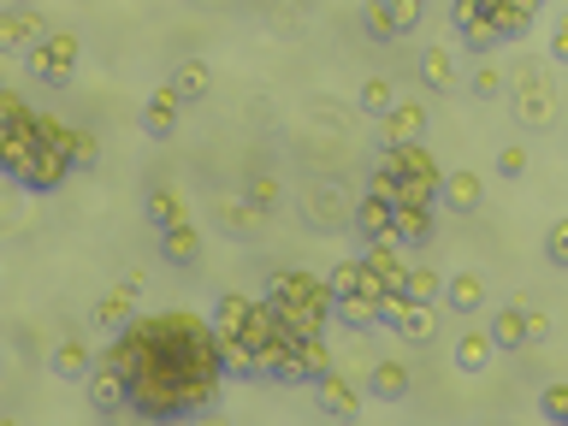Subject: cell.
Masks as SVG:
<instances>
[{
    "label": "cell",
    "instance_id": "obj_16",
    "mask_svg": "<svg viewBox=\"0 0 568 426\" xmlns=\"http://www.w3.org/2000/svg\"><path fill=\"white\" fill-rule=\"evenodd\" d=\"M160 255H166L172 267H196V261H201V231L189 226V219L166 226V231H160Z\"/></svg>",
    "mask_w": 568,
    "mask_h": 426
},
{
    "label": "cell",
    "instance_id": "obj_35",
    "mask_svg": "<svg viewBox=\"0 0 568 426\" xmlns=\"http://www.w3.org/2000/svg\"><path fill=\"white\" fill-rule=\"evenodd\" d=\"M385 12H391V24H397V36H409L420 24V12H427V0H385Z\"/></svg>",
    "mask_w": 568,
    "mask_h": 426
},
{
    "label": "cell",
    "instance_id": "obj_29",
    "mask_svg": "<svg viewBox=\"0 0 568 426\" xmlns=\"http://www.w3.org/2000/svg\"><path fill=\"white\" fill-rule=\"evenodd\" d=\"M491 349H498V344H491V332H479V326H474V332L456 344V367H462V373H479V367L491 361Z\"/></svg>",
    "mask_w": 568,
    "mask_h": 426
},
{
    "label": "cell",
    "instance_id": "obj_11",
    "mask_svg": "<svg viewBox=\"0 0 568 426\" xmlns=\"http://www.w3.org/2000/svg\"><path fill=\"white\" fill-rule=\"evenodd\" d=\"M36 149H42V137H36V113H31V119H19L7 137H0V172H7V179H24V166H31Z\"/></svg>",
    "mask_w": 568,
    "mask_h": 426
},
{
    "label": "cell",
    "instance_id": "obj_8",
    "mask_svg": "<svg viewBox=\"0 0 568 426\" xmlns=\"http://www.w3.org/2000/svg\"><path fill=\"white\" fill-rule=\"evenodd\" d=\"M538 7H545V0H486V24H491V36H498V42H521V36L533 31Z\"/></svg>",
    "mask_w": 568,
    "mask_h": 426
},
{
    "label": "cell",
    "instance_id": "obj_27",
    "mask_svg": "<svg viewBox=\"0 0 568 426\" xmlns=\"http://www.w3.org/2000/svg\"><path fill=\"white\" fill-rule=\"evenodd\" d=\"M130 314H137V285H119V290H107V297L95 302V320H101V326H125Z\"/></svg>",
    "mask_w": 568,
    "mask_h": 426
},
{
    "label": "cell",
    "instance_id": "obj_19",
    "mask_svg": "<svg viewBox=\"0 0 568 426\" xmlns=\"http://www.w3.org/2000/svg\"><path fill=\"white\" fill-rule=\"evenodd\" d=\"M439 202H444L450 214H474L479 202H486V184H479L474 172H450V179H444V196H439Z\"/></svg>",
    "mask_w": 568,
    "mask_h": 426
},
{
    "label": "cell",
    "instance_id": "obj_42",
    "mask_svg": "<svg viewBox=\"0 0 568 426\" xmlns=\"http://www.w3.org/2000/svg\"><path fill=\"white\" fill-rule=\"evenodd\" d=\"M521 320H528V344H545V337H550V314H538V308H521Z\"/></svg>",
    "mask_w": 568,
    "mask_h": 426
},
{
    "label": "cell",
    "instance_id": "obj_4",
    "mask_svg": "<svg viewBox=\"0 0 568 426\" xmlns=\"http://www.w3.org/2000/svg\"><path fill=\"white\" fill-rule=\"evenodd\" d=\"M78 54H83V48H78V36H71V31H48V36L31 48V78L48 83V90H66L71 71H78Z\"/></svg>",
    "mask_w": 568,
    "mask_h": 426
},
{
    "label": "cell",
    "instance_id": "obj_5",
    "mask_svg": "<svg viewBox=\"0 0 568 426\" xmlns=\"http://www.w3.org/2000/svg\"><path fill=\"white\" fill-rule=\"evenodd\" d=\"M515 119L528 130H545L550 119H557V90H550L545 66H521V78H515Z\"/></svg>",
    "mask_w": 568,
    "mask_h": 426
},
{
    "label": "cell",
    "instance_id": "obj_41",
    "mask_svg": "<svg viewBox=\"0 0 568 426\" xmlns=\"http://www.w3.org/2000/svg\"><path fill=\"white\" fill-rule=\"evenodd\" d=\"M250 202L260 214H273V208H279V184H273V179H250Z\"/></svg>",
    "mask_w": 568,
    "mask_h": 426
},
{
    "label": "cell",
    "instance_id": "obj_36",
    "mask_svg": "<svg viewBox=\"0 0 568 426\" xmlns=\"http://www.w3.org/2000/svg\"><path fill=\"white\" fill-rule=\"evenodd\" d=\"M538 415H545L550 426H568V385H550L545 396H538Z\"/></svg>",
    "mask_w": 568,
    "mask_h": 426
},
{
    "label": "cell",
    "instance_id": "obj_3",
    "mask_svg": "<svg viewBox=\"0 0 568 426\" xmlns=\"http://www.w3.org/2000/svg\"><path fill=\"white\" fill-rule=\"evenodd\" d=\"M36 137H42V130H36ZM71 172H78V166H71V125H66L60 137H42V149L31 154V166H24L19 184L31 189V196H54Z\"/></svg>",
    "mask_w": 568,
    "mask_h": 426
},
{
    "label": "cell",
    "instance_id": "obj_7",
    "mask_svg": "<svg viewBox=\"0 0 568 426\" xmlns=\"http://www.w3.org/2000/svg\"><path fill=\"white\" fill-rule=\"evenodd\" d=\"M42 36H48V19H42L31 0H12V7H0V54H31Z\"/></svg>",
    "mask_w": 568,
    "mask_h": 426
},
{
    "label": "cell",
    "instance_id": "obj_20",
    "mask_svg": "<svg viewBox=\"0 0 568 426\" xmlns=\"http://www.w3.org/2000/svg\"><path fill=\"white\" fill-rule=\"evenodd\" d=\"M349 226H356L361 243H385V238H391V202L368 196V202L356 208V219H349Z\"/></svg>",
    "mask_w": 568,
    "mask_h": 426
},
{
    "label": "cell",
    "instance_id": "obj_15",
    "mask_svg": "<svg viewBox=\"0 0 568 426\" xmlns=\"http://www.w3.org/2000/svg\"><path fill=\"white\" fill-rule=\"evenodd\" d=\"M391 243L409 255V249L432 243V208H391Z\"/></svg>",
    "mask_w": 568,
    "mask_h": 426
},
{
    "label": "cell",
    "instance_id": "obj_43",
    "mask_svg": "<svg viewBox=\"0 0 568 426\" xmlns=\"http://www.w3.org/2000/svg\"><path fill=\"white\" fill-rule=\"evenodd\" d=\"M498 172H503V179H521V172H528V149H503L498 154Z\"/></svg>",
    "mask_w": 568,
    "mask_h": 426
},
{
    "label": "cell",
    "instance_id": "obj_1",
    "mask_svg": "<svg viewBox=\"0 0 568 426\" xmlns=\"http://www.w3.org/2000/svg\"><path fill=\"white\" fill-rule=\"evenodd\" d=\"M101 361L130 379V415L142 421H189L225 391L220 337H213V320L196 308L130 314L119 337L101 349Z\"/></svg>",
    "mask_w": 568,
    "mask_h": 426
},
{
    "label": "cell",
    "instance_id": "obj_40",
    "mask_svg": "<svg viewBox=\"0 0 568 426\" xmlns=\"http://www.w3.org/2000/svg\"><path fill=\"white\" fill-rule=\"evenodd\" d=\"M474 95H479V101H498V95H503V71L479 66V71H474Z\"/></svg>",
    "mask_w": 568,
    "mask_h": 426
},
{
    "label": "cell",
    "instance_id": "obj_32",
    "mask_svg": "<svg viewBox=\"0 0 568 426\" xmlns=\"http://www.w3.org/2000/svg\"><path fill=\"white\" fill-rule=\"evenodd\" d=\"M491 344H498V349L528 344V320H521V302H515V308H503V314L491 320Z\"/></svg>",
    "mask_w": 568,
    "mask_h": 426
},
{
    "label": "cell",
    "instance_id": "obj_39",
    "mask_svg": "<svg viewBox=\"0 0 568 426\" xmlns=\"http://www.w3.org/2000/svg\"><path fill=\"white\" fill-rule=\"evenodd\" d=\"M71 166H78V172L95 166V137H90V130H71Z\"/></svg>",
    "mask_w": 568,
    "mask_h": 426
},
{
    "label": "cell",
    "instance_id": "obj_33",
    "mask_svg": "<svg viewBox=\"0 0 568 426\" xmlns=\"http://www.w3.org/2000/svg\"><path fill=\"white\" fill-rule=\"evenodd\" d=\"M391 101H397V90H391V78H385V71L361 83V113H368V119H379V113H385Z\"/></svg>",
    "mask_w": 568,
    "mask_h": 426
},
{
    "label": "cell",
    "instance_id": "obj_23",
    "mask_svg": "<svg viewBox=\"0 0 568 426\" xmlns=\"http://www.w3.org/2000/svg\"><path fill=\"white\" fill-rule=\"evenodd\" d=\"M172 90H178L184 107H196V101H208V90H213V71L201 60H184L178 71H172Z\"/></svg>",
    "mask_w": 568,
    "mask_h": 426
},
{
    "label": "cell",
    "instance_id": "obj_21",
    "mask_svg": "<svg viewBox=\"0 0 568 426\" xmlns=\"http://www.w3.org/2000/svg\"><path fill=\"white\" fill-rule=\"evenodd\" d=\"M368 391L379 396V403H397V396H409V367H403V361H373Z\"/></svg>",
    "mask_w": 568,
    "mask_h": 426
},
{
    "label": "cell",
    "instance_id": "obj_45",
    "mask_svg": "<svg viewBox=\"0 0 568 426\" xmlns=\"http://www.w3.org/2000/svg\"><path fill=\"white\" fill-rule=\"evenodd\" d=\"M0 90H7V71H0Z\"/></svg>",
    "mask_w": 568,
    "mask_h": 426
},
{
    "label": "cell",
    "instance_id": "obj_10",
    "mask_svg": "<svg viewBox=\"0 0 568 426\" xmlns=\"http://www.w3.org/2000/svg\"><path fill=\"white\" fill-rule=\"evenodd\" d=\"M83 385H90V408H95V415H119V408H130V379L119 373V367L95 361V373L83 379Z\"/></svg>",
    "mask_w": 568,
    "mask_h": 426
},
{
    "label": "cell",
    "instance_id": "obj_25",
    "mask_svg": "<svg viewBox=\"0 0 568 426\" xmlns=\"http://www.w3.org/2000/svg\"><path fill=\"white\" fill-rule=\"evenodd\" d=\"M54 373H60V379H90L95 373L90 344H83V337H66V344L54 349Z\"/></svg>",
    "mask_w": 568,
    "mask_h": 426
},
{
    "label": "cell",
    "instance_id": "obj_31",
    "mask_svg": "<svg viewBox=\"0 0 568 426\" xmlns=\"http://www.w3.org/2000/svg\"><path fill=\"white\" fill-rule=\"evenodd\" d=\"M220 219H225V231H231V238H255V231H260V219H267V214H260L255 202H225Z\"/></svg>",
    "mask_w": 568,
    "mask_h": 426
},
{
    "label": "cell",
    "instance_id": "obj_9",
    "mask_svg": "<svg viewBox=\"0 0 568 426\" xmlns=\"http://www.w3.org/2000/svg\"><path fill=\"white\" fill-rule=\"evenodd\" d=\"M314 403H320V415H326V421H356V415H361L356 385H349L344 373H332V367L314 379Z\"/></svg>",
    "mask_w": 568,
    "mask_h": 426
},
{
    "label": "cell",
    "instance_id": "obj_12",
    "mask_svg": "<svg viewBox=\"0 0 568 426\" xmlns=\"http://www.w3.org/2000/svg\"><path fill=\"white\" fill-rule=\"evenodd\" d=\"M178 119H184V101H178V90H172V83H160V90L149 95V107H142V137L166 142L172 130H178Z\"/></svg>",
    "mask_w": 568,
    "mask_h": 426
},
{
    "label": "cell",
    "instance_id": "obj_18",
    "mask_svg": "<svg viewBox=\"0 0 568 426\" xmlns=\"http://www.w3.org/2000/svg\"><path fill=\"white\" fill-rule=\"evenodd\" d=\"M379 166H391L403 179V172H427V166H439V160H432V149L427 142H385V149H379Z\"/></svg>",
    "mask_w": 568,
    "mask_h": 426
},
{
    "label": "cell",
    "instance_id": "obj_13",
    "mask_svg": "<svg viewBox=\"0 0 568 426\" xmlns=\"http://www.w3.org/2000/svg\"><path fill=\"white\" fill-rule=\"evenodd\" d=\"M420 130H427V107L420 101H391L379 113V142H415Z\"/></svg>",
    "mask_w": 568,
    "mask_h": 426
},
{
    "label": "cell",
    "instance_id": "obj_37",
    "mask_svg": "<svg viewBox=\"0 0 568 426\" xmlns=\"http://www.w3.org/2000/svg\"><path fill=\"white\" fill-rule=\"evenodd\" d=\"M545 261H550V267H568V214L545 231Z\"/></svg>",
    "mask_w": 568,
    "mask_h": 426
},
{
    "label": "cell",
    "instance_id": "obj_28",
    "mask_svg": "<svg viewBox=\"0 0 568 426\" xmlns=\"http://www.w3.org/2000/svg\"><path fill=\"white\" fill-rule=\"evenodd\" d=\"M149 219H154L160 231L178 226V219H184V196H178L172 184H154V189H149Z\"/></svg>",
    "mask_w": 568,
    "mask_h": 426
},
{
    "label": "cell",
    "instance_id": "obj_22",
    "mask_svg": "<svg viewBox=\"0 0 568 426\" xmlns=\"http://www.w3.org/2000/svg\"><path fill=\"white\" fill-rule=\"evenodd\" d=\"M403 297L409 302H439L444 297V273L432 261H409V278H403Z\"/></svg>",
    "mask_w": 568,
    "mask_h": 426
},
{
    "label": "cell",
    "instance_id": "obj_17",
    "mask_svg": "<svg viewBox=\"0 0 568 426\" xmlns=\"http://www.w3.org/2000/svg\"><path fill=\"white\" fill-rule=\"evenodd\" d=\"M332 314L344 320V326L368 332V326H385V297H373V290H356V297H338Z\"/></svg>",
    "mask_w": 568,
    "mask_h": 426
},
{
    "label": "cell",
    "instance_id": "obj_2",
    "mask_svg": "<svg viewBox=\"0 0 568 426\" xmlns=\"http://www.w3.org/2000/svg\"><path fill=\"white\" fill-rule=\"evenodd\" d=\"M267 297H273V308H279V320H285L290 332H326L332 308H338L326 278H314V273H302V267L273 273L267 278Z\"/></svg>",
    "mask_w": 568,
    "mask_h": 426
},
{
    "label": "cell",
    "instance_id": "obj_34",
    "mask_svg": "<svg viewBox=\"0 0 568 426\" xmlns=\"http://www.w3.org/2000/svg\"><path fill=\"white\" fill-rule=\"evenodd\" d=\"M361 31H368L373 42H397V24H391L385 0H368V7H361Z\"/></svg>",
    "mask_w": 568,
    "mask_h": 426
},
{
    "label": "cell",
    "instance_id": "obj_14",
    "mask_svg": "<svg viewBox=\"0 0 568 426\" xmlns=\"http://www.w3.org/2000/svg\"><path fill=\"white\" fill-rule=\"evenodd\" d=\"M439 196H444V172L439 166L403 172V179H397V202H391V208H439Z\"/></svg>",
    "mask_w": 568,
    "mask_h": 426
},
{
    "label": "cell",
    "instance_id": "obj_38",
    "mask_svg": "<svg viewBox=\"0 0 568 426\" xmlns=\"http://www.w3.org/2000/svg\"><path fill=\"white\" fill-rule=\"evenodd\" d=\"M368 196H379V202H397V172H391V166H379V160H373V172H368Z\"/></svg>",
    "mask_w": 568,
    "mask_h": 426
},
{
    "label": "cell",
    "instance_id": "obj_44",
    "mask_svg": "<svg viewBox=\"0 0 568 426\" xmlns=\"http://www.w3.org/2000/svg\"><path fill=\"white\" fill-rule=\"evenodd\" d=\"M550 60H557V66H568V19L557 24V31H550Z\"/></svg>",
    "mask_w": 568,
    "mask_h": 426
},
{
    "label": "cell",
    "instance_id": "obj_6",
    "mask_svg": "<svg viewBox=\"0 0 568 426\" xmlns=\"http://www.w3.org/2000/svg\"><path fill=\"white\" fill-rule=\"evenodd\" d=\"M385 326L403 344H432L439 337V302H409V297H385Z\"/></svg>",
    "mask_w": 568,
    "mask_h": 426
},
{
    "label": "cell",
    "instance_id": "obj_30",
    "mask_svg": "<svg viewBox=\"0 0 568 426\" xmlns=\"http://www.w3.org/2000/svg\"><path fill=\"white\" fill-rule=\"evenodd\" d=\"M250 302H255V297H243V290H225L220 308H213V332H243V320H250Z\"/></svg>",
    "mask_w": 568,
    "mask_h": 426
},
{
    "label": "cell",
    "instance_id": "obj_24",
    "mask_svg": "<svg viewBox=\"0 0 568 426\" xmlns=\"http://www.w3.org/2000/svg\"><path fill=\"white\" fill-rule=\"evenodd\" d=\"M444 308H456V314H474V308H486V285H479V273L444 278Z\"/></svg>",
    "mask_w": 568,
    "mask_h": 426
},
{
    "label": "cell",
    "instance_id": "obj_26",
    "mask_svg": "<svg viewBox=\"0 0 568 426\" xmlns=\"http://www.w3.org/2000/svg\"><path fill=\"white\" fill-rule=\"evenodd\" d=\"M420 83H427L432 95H444L450 83H456V60H450V48H427V54H420Z\"/></svg>",
    "mask_w": 568,
    "mask_h": 426
}]
</instances>
